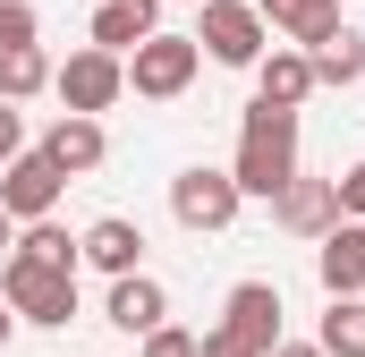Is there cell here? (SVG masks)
I'll return each instance as SVG.
<instances>
[{"instance_id":"26","label":"cell","mask_w":365,"mask_h":357,"mask_svg":"<svg viewBox=\"0 0 365 357\" xmlns=\"http://www.w3.org/2000/svg\"><path fill=\"white\" fill-rule=\"evenodd\" d=\"M272 357H323V349H314V341H280Z\"/></svg>"},{"instance_id":"15","label":"cell","mask_w":365,"mask_h":357,"mask_svg":"<svg viewBox=\"0 0 365 357\" xmlns=\"http://www.w3.org/2000/svg\"><path fill=\"white\" fill-rule=\"evenodd\" d=\"M43 162L68 178V171H93L102 162V119H60L51 136H43Z\"/></svg>"},{"instance_id":"23","label":"cell","mask_w":365,"mask_h":357,"mask_svg":"<svg viewBox=\"0 0 365 357\" xmlns=\"http://www.w3.org/2000/svg\"><path fill=\"white\" fill-rule=\"evenodd\" d=\"M26 154V119H17V102H0V171Z\"/></svg>"},{"instance_id":"25","label":"cell","mask_w":365,"mask_h":357,"mask_svg":"<svg viewBox=\"0 0 365 357\" xmlns=\"http://www.w3.org/2000/svg\"><path fill=\"white\" fill-rule=\"evenodd\" d=\"M195 357H247V349H238V341H221V332H204V341H195Z\"/></svg>"},{"instance_id":"19","label":"cell","mask_w":365,"mask_h":357,"mask_svg":"<svg viewBox=\"0 0 365 357\" xmlns=\"http://www.w3.org/2000/svg\"><path fill=\"white\" fill-rule=\"evenodd\" d=\"M34 86H51V60L26 43V51H0V102H26Z\"/></svg>"},{"instance_id":"16","label":"cell","mask_w":365,"mask_h":357,"mask_svg":"<svg viewBox=\"0 0 365 357\" xmlns=\"http://www.w3.org/2000/svg\"><path fill=\"white\" fill-rule=\"evenodd\" d=\"M306 60H314V86H357V77H365V34H357V26H340V34L314 43Z\"/></svg>"},{"instance_id":"6","label":"cell","mask_w":365,"mask_h":357,"mask_svg":"<svg viewBox=\"0 0 365 357\" xmlns=\"http://www.w3.org/2000/svg\"><path fill=\"white\" fill-rule=\"evenodd\" d=\"M221 341H238L247 357H272L280 349V289H272V281H238V289H230Z\"/></svg>"},{"instance_id":"3","label":"cell","mask_w":365,"mask_h":357,"mask_svg":"<svg viewBox=\"0 0 365 357\" xmlns=\"http://www.w3.org/2000/svg\"><path fill=\"white\" fill-rule=\"evenodd\" d=\"M195 51H212V60H230V69H255V60H264V17H255L247 0H204Z\"/></svg>"},{"instance_id":"11","label":"cell","mask_w":365,"mask_h":357,"mask_svg":"<svg viewBox=\"0 0 365 357\" xmlns=\"http://www.w3.org/2000/svg\"><path fill=\"white\" fill-rule=\"evenodd\" d=\"M314 272H323V289H331V298H357V289H365V221H340V230L323 238Z\"/></svg>"},{"instance_id":"12","label":"cell","mask_w":365,"mask_h":357,"mask_svg":"<svg viewBox=\"0 0 365 357\" xmlns=\"http://www.w3.org/2000/svg\"><path fill=\"white\" fill-rule=\"evenodd\" d=\"M77 256H86V264H102L110 281H128V272H136V256H145V230L110 213V221H93L86 238H77Z\"/></svg>"},{"instance_id":"9","label":"cell","mask_w":365,"mask_h":357,"mask_svg":"<svg viewBox=\"0 0 365 357\" xmlns=\"http://www.w3.org/2000/svg\"><path fill=\"white\" fill-rule=\"evenodd\" d=\"M272 204H280V221H289L297 238H331V230H340V196H331V178H289Z\"/></svg>"},{"instance_id":"13","label":"cell","mask_w":365,"mask_h":357,"mask_svg":"<svg viewBox=\"0 0 365 357\" xmlns=\"http://www.w3.org/2000/svg\"><path fill=\"white\" fill-rule=\"evenodd\" d=\"M162 315H170V289L162 281H145V272L110 281V323L119 332H162Z\"/></svg>"},{"instance_id":"22","label":"cell","mask_w":365,"mask_h":357,"mask_svg":"<svg viewBox=\"0 0 365 357\" xmlns=\"http://www.w3.org/2000/svg\"><path fill=\"white\" fill-rule=\"evenodd\" d=\"M145 357H195V332L162 323V332H145Z\"/></svg>"},{"instance_id":"28","label":"cell","mask_w":365,"mask_h":357,"mask_svg":"<svg viewBox=\"0 0 365 357\" xmlns=\"http://www.w3.org/2000/svg\"><path fill=\"white\" fill-rule=\"evenodd\" d=\"M9 332H17V315H9V298H0V349H9Z\"/></svg>"},{"instance_id":"27","label":"cell","mask_w":365,"mask_h":357,"mask_svg":"<svg viewBox=\"0 0 365 357\" xmlns=\"http://www.w3.org/2000/svg\"><path fill=\"white\" fill-rule=\"evenodd\" d=\"M0 256H17V221L9 213H0Z\"/></svg>"},{"instance_id":"7","label":"cell","mask_w":365,"mask_h":357,"mask_svg":"<svg viewBox=\"0 0 365 357\" xmlns=\"http://www.w3.org/2000/svg\"><path fill=\"white\" fill-rule=\"evenodd\" d=\"M51 86H60V102H68V119H93V111H110V102H119L128 69H119L110 51H77V60H68Z\"/></svg>"},{"instance_id":"1","label":"cell","mask_w":365,"mask_h":357,"mask_svg":"<svg viewBox=\"0 0 365 357\" xmlns=\"http://www.w3.org/2000/svg\"><path fill=\"white\" fill-rule=\"evenodd\" d=\"M230 178H238V196H280V187L297 178V111H280V102H247Z\"/></svg>"},{"instance_id":"5","label":"cell","mask_w":365,"mask_h":357,"mask_svg":"<svg viewBox=\"0 0 365 357\" xmlns=\"http://www.w3.org/2000/svg\"><path fill=\"white\" fill-rule=\"evenodd\" d=\"M238 204H247V196H238L230 171H179V178H170V213H179L187 230H230Z\"/></svg>"},{"instance_id":"20","label":"cell","mask_w":365,"mask_h":357,"mask_svg":"<svg viewBox=\"0 0 365 357\" xmlns=\"http://www.w3.org/2000/svg\"><path fill=\"white\" fill-rule=\"evenodd\" d=\"M17 256H26V264H60V272H77V238H68V230H51V221H34V230L17 238Z\"/></svg>"},{"instance_id":"10","label":"cell","mask_w":365,"mask_h":357,"mask_svg":"<svg viewBox=\"0 0 365 357\" xmlns=\"http://www.w3.org/2000/svg\"><path fill=\"white\" fill-rule=\"evenodd\" d=\"M255 17H272L297 51H314V43L340 34V0H255Z\"/></svg>"},{"instance_id":"21","label":"cell","mask_w":365,"mask_h":357,"mask_svg":"<svg viewBox=\"0 0 365 357\" xmlns=\"http://www.w3.org/2000/svg\"><path fill=\"white\" fill-rule=\"evenodd\" d=\"M34 43V9L26 0H0V51H26Z\"/></svg>"},{"instance_id":"24","label":"cell","mask_w":365,"mask_h":357,"mask_svg":"<svg viewBox=\"0 0 365 357\" xmlns=\"http://www.w3.org/2000/svg\"><path fill=\"white\" fill-rule=\"evenodd\" d=\"M331 196H340V213H349V221H365V162L349 178H331Z\"/></svg>"},{"instance_id":"8","label":"cell","mask_w":365,"mask_h":357,"mask_svg":"<svg viewBox=\"0 0 365 357\" xmlns=\"http://www.w3.org/2000/svg\"><path fill=\"white\" fill-rule=\"evenodd\" d=\"M60 187H68V178L51 171L43 145H34V154H17V162L0 171V213H9V221H43V213L60 204Z\"/></svg>"},{"instance_id":"17","label":"cell","mask_w":365,"mask_h":357,"mask_svg":"<svg viewBox=\"0 0 365 357\" xmlns=\"http://www.w3.org/2000/svg\"><path fill=\"white\" fill-rule=\"evenodd\" d=\"M306 94H314V60H306V51H272V60H264V94H255V102L297 111Z\"/></svg>"},{"instance_id":"4","label":"cell","mask_w":365,"mask_h":357,"mask_svg":"<svg viewBox=\"0 0 365 357\" xmlns=\"http://www.w3.org/2000/svg\"><path fill=\"white\" fill-rule=\"evenodd\" d=\"M187 77H195V34H145L136 60H128V86L145 94V102L187 94Z\"/></svg>"},{"instance_id":"18","label":"cell","mask_w":365,"mask_h":357,"mask_svg":"<svg viewBox=\"0 0 365 357\" xmlns=\"http://www.w3.org/2000/svg\"><path fill=\"white\" fill-rule=\"evenodd\" d=\"M323 357H365V306L357 298H331V315H323Z\"/></svg>"},{"instance_id":"2","label":"cell","mask_w":365,"mask_h":357,"mask_svg":"<svg viewBox=\"0 0 365 357\" xmlns=\"http://www.w3.org/2000/svg\"><path fill=\"white\" fill-rule=\"evenodd\" d=\"M0 298H9V315H26V323H68V315H77V272L9 256V272H0Z\"/></svg>"},{"instance_id":"14","label":"cell","mask_w":365,"mask_h":357,"mask_svg":"<svg viewBox=\"0 0 365 357\" xmlns=\"http://www.w3.org/2000/svg\"><path fill=\"white\" fill-rule=\"evenodd\" d=\"M145 34H153V0H102V9H93V51L119 60V51H136Z\"/></svg>"}]
</instances>
